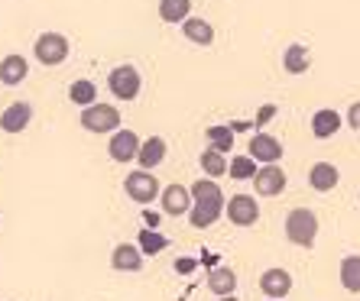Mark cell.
<instances>
[{"label":"cell","mask_w":360,"mask_h":301,"mask_svg":"<svg viewBox=\"0 0 360 301\" xmlns=\"http://www.w3.org/2000/svg\"><path fill=\"white\" fill-rule=\"evenodd\" d=\"M192 192V208H188V224L195 230H208L224 218V192L218 188L214 178H198L195 185H188Z\"/></svg>","instance_id":"cell-1"},{"label":"cell","mask_w":360,"mask_h":301,"mask_svg":"<svg viewBox=\"0 0 360 301\" xmlns=\"http://www.w3.org/2000/svg\"><path fill=\"white\" fill-rule=\"evenodd\" d=\"M315 236H319V214L309 208L289 210V218H285V240L292 246H302V250H311Z\"/></svg>","instance_id":"cell-2"},{"label":"cell","mask_w":360,"mask_h":301,"mask_svg":"<svg viewBox=\"0 0 360 301\" xmlns=\"http://www.w3.org/2000/svg\"><path fill=\"white\" fill-rule=\"evenodd\" d=\"M82 126L88 130V133H114L120 126V110L114 107V104H101V100H94V104H88V107H82Z\"/></svg>","instance_id":"cell-3"},{"label":"cell","mask_w":360,"mask_h":301,"mask_svg":"<svg viewBox=\"0 0 360 301\" xmlns=\"http://www.w3.org/2000/svg\"><path fill=\"white\" fill-rule=\"evenodd\" d=\"M124 192H127V198L136 201V204H153V201L160 198L162 185H160V178L153 175V172L136 168V172H130V175L124 178Z\"/></svg>","instance_id":"cell-4"},{"label":"cell","mask_w":360,"mask_h":301,"mask_svg":"<svg viewBox=\"0 0 360 301\" xmlns=\"http://www.w3.org/2000/svg\"><path fill=\"white\" fill-rule=\"evenodd\" d=\"M108 88L110 94L117 100H136L143 91V75H140V68L134 65H117L114 72L108 75Z\"/></svg>","instance_id":"cell-5"},{"label":"cell","mask_w":360,"mask_h":301,"mask_svg":"<svg viewBox=\"0 0 360 301\" xmlns=\"http://www.w3.org/2000/svg\"><path fill=\"white\" fill-rule=\"evenodd\" d=\"M33 55H36V62L46 68L62 65V62L68 59V39L62 33H42L33 46Z\"/></svg>","instance_id":"cell-6"},{"label":"cell","mask_w":360,"mask_h":301,"mask_svg":"<svg viewBox=\"0 0 360 301\" xmlns=\"http://www.w3.org/2000/svg\"><path fill=\"white\" fill-rule=\"evenodd\" d=\"M224 218L234 227H253L260 220V204L253 194H234L231 201H224Z\"/></svg>","instance_id":"cell-7"},{"label":"cell","mask_w":360,"mask_h":301,"mask_svg":"<svg viewBox=\"0 0 360 301\" xmlns=\"http://www.w3.org/2000/svg\"><path fill=\"white\" fill-rule=\"evenodd\" d=\"M250 182H253V192L260 194V198H276L285 188V172L279 162H266V166H260L253 172Z\"/></svg>","instance_id":"cell-8"},{"label":"cell","mask_w":360,"mask_h":301,"mask_svg":"<svg viewBox=\"0 0 360 301\" xmlns=\"http://www.w3.org/2000/svg\"><path fill=\"white\" fill-rule=\"evenodd\" d=\"M283 152H285V146L276 140V136H269V133H263V130H257V133L250 136V142H247V156H250L253 162H279L283 159Z\"/></svg>","instance_id":"cell-9"},{"label":"cell","mask_w":360,"mask_h":301,"mask_svg":"<svg viewBox=\"0 0 360 301\" xmlns=\"http://www.w3.org/2000/svg\"><path fill=\"white\" fill-rule=\"evenodd\" d=\"M108 152L114 162H136V152H140V136L134 133V130H124V126H117L114 130V136H110L108 142Z\"/></svg>","instance_id":"cell-10"},{"label":"cell","mask_w":360,"mask_h":301,"mask_svg":"<svg viewBox=\"0 0 360 301\" xmlns=\"http://www.w3.org/2000/svg\"><path fill=\"white\" fill-rule=\"evenodd\" d=\"M160 204H162V214L182 218V214H188V208H192V192H188L185 185H162Z\"/></svg>","instance_id":"cell-11"},{"label":"cell","mask_w":360,"mask_h":301,"mask_svg":"<svg viewBox=\"0 0 360 301\" xmlns=\"http://www.w3.org/2000/svg\"><path fill=\"white\" fill-rule=\"evenodd\" d=\"M260 292L266 295V298H279V301H283L285 295L292 292V276H289L285 269H279V266H269L266 272L260 276Z\"/></svg>","instance_id":"cell-12"},{"label":"cell","mask_w":360,"mask_h":301,"mask_svg":"<svg viewBox=\"0 0 360 301\" xmlns=\"http://www.w3.org/2000/svg\"><path fill=\"white\" fill-rule=\"evenodd\" d=\"M33 120V107L26 104V100H13L4 114H0V130L4 133H23L26 126Z\"/></svg>","instance_id":"cell-13"},{"label":"cell","mask_w":360,"mask_h":301,"mask_svg":"<svg viewBox=\"0 0 360 301\" xmlns=\"http://www.w3.org/2000/svg\"><path fill=\"white\" fill-rule=\"evenodd\" d=\"M166 140L162 136H150V140H140V152H136V162H140V168H146V172H153V168H160L162 162H166Z\"/></svg>","instance_id":"cell-14"},{"label":"cell","mask_w":360,"mask_h":301,"mask_svg":"<svg viewBox=\"0 0 360 301\" xmlns=\"http://www.w3.org/2000/svg\"><path fill=\"white\" fill-rule=\"evenodd\" d=\"M338 182H341V172H338L335 162H315V166L309 168V185H311V188H315L319 194L335 192Z\"/></svg>","instance_id":"cell-15"},{"label":"cell","mask_w":360,"mask_h":301,"mask_svg":"<svg viewBox=\"0 0 360 301\" xmlns=\"http://www.w3.org/2000/svg\"><path fill=\"white\" fill-rule=\"evenodd\" d=\"M110 266L117 272H140L143 269V253L136 243H117L110 253Z\"/></svg>","instance_id":"cell-16"},{"label":"cell","mask_w":360,"mask_h":301,"mask_svg":"<svg viewBox=\"0 0 360 301\" xmlns=\"http://www.w3.org/2000/svg\"><path fill=\"white\" fill-rule=\"evenodd\" d=\"M26 75H30V65H26V59L20 55V52H10V55L0 59V84L17 88V84L26 81Z\"/></svg>","instance_id":"cell-17"},{"label":"cell","mask_w":360,"mask_h":301,"mask_svg":"<svg viewBox=\"0 0 360 301\" xmlns=\"http://www.w3.org/2000/svg\"><path fill=\"white\" fill-rule=\"evenodd\" d=\"M341 114L331 107H321L311 114V136L315 140H331V136H338V130H341Z\"/></svg>","instance_id":"cell-18"},{"label":"cell","mask_w":360,"mask_h":301,"mask_svg":"<svg viewBox=\"0 0 360 301\" xmlns=\"http://www.w3.org/2000/svg\"><path fill=\"white\" fill-rule=\"evenodd\" d=\"M179 26H182V36H185V39L195 42V46H211V42H214V26H211L208 20L185 17Z\"/></svg>","instance_id":"cell-19"},{"label":"cell","mask_w":360,"mask_h":301,"mask_svg":"<svg viewBox=\"0 0 360 301\" xmlns=\"http://www.w3.org/2000/svg\"><path fill=\"white\" fill-rule=\"evenodd\" d=\"M283 68H285V75H305V72L311 68V52L305 49V46H299V42L285 46V52H283Z\"/></svg>","instance_id":"cell-20"},{"label":"cell","mask_w":360,"mask_h":301,"mask_svg":"<svg viewBox=\"0 0 360 301\" xmlns=\"http://www.w3.org/2000/svg\"><path fill=\"white\" fill-rule=\"evenodd\" d=\"M208 288L218 295V298L221 295H234L237 292V272L231 266H214L208 272Z\"/></svg>","instance_id":"cell-21"},{"label":"cell","mask_w":360,"mask_h":301,"mask_svg":"<svg viewBox=\"0 0 360 301\" xmlns=\"http://www.w3.org/2000/svg\"><path fill=\"white\" fill-rule=\"evenodd\" d=\"M136 240H140L136 246H140L143 256H160V253L169 250V243H172V240H166V236H162L160 227H143Z\"/></svg>","instance_id":"cell-22"},{"label":"cell","mask_w":360,"mask_h":301,"mask_svg":"<svg viewBox=\"0 0 360 301\" xmlns=\"http://www.w3.org/2000/svg\"><path fill=\"white\" fill-rule=\"evenodd\" d=\"M160 20L169 26H179L185 17H192V0H160Z\"/></svg>","instance_id":"cell-23"},{"label":"cell","mask_w":360,"mask_h":301,"mask_svg":"<svg viewBox=\"0 0 360 301\" xmlns=\"http://www.w3.org/2000/svg\"><path fill=\"white\" fill-rule=\"evenodd\" d=\"M338 279H341L344 292H360V256L351 253L341 260V269H338Z\"/></svg>","instance_id":"cell-24"},{"label":"cell","mask_w":360,"mask_h":301,"mask_svg":"<svg viewBox=\"0 0 360 301\" xmlns=\"http://www.w3.org/2000/svg\"><path fill=\"white\" fill-rule=\"evenodd\" d=\"M198 166H201V172L208 178H221V175H227V156L224 152H218V149H205L198 156Z\"/></svg>","instance_id":"cell-25"},{"label":"cell","mask_w":360,"mask_h":301,"mask_svg":"<svg viewBox=\"0 0 360 301\" xmlns=\"http://www.w3.org/2000/svg\"><path fill=\"white\" fill-rule=\"evenodd\" d=\"M68 100H72L75 107H88V104H94V100H98V84L88 81V78L72 81V84H68Z\"/></svg>","instance_id":"cell-26"},{"label":"cell","mask_w":360,"mask_h":301,"mask_svg":"<svg viewBox=\"0 0 360 301\" xmlns=\"http://www.w3.org/2000/svg\"><path fill=\"white\" fill-rule=\"evenodd\" d=\"M208 146L211 149H218V152H231L234 149V130H231V126H208Z\"/></svg>","instance_id":"cell-27"},{"label":"cell","mask_w":360,"mask_h":301,"mask_svg":"<svg viewBox=\"0 0 360 301\" xmlns=\"http://www.w3.org/2000/svg\"><path fill=\"white\" fill-rule=\"evenodd\" d=\"M257 168H260V162H253L250 156H234V162H227V175L234 182H250Z\"/></svg>","instance_id":"cell-28"},{"label":"cell","mask_w":360,"mask_h":301,"mask_svg":"<svg viewBox=\"0 0 360 301\" xmlns=\"http://www.w3.org/2000/svg\"><path fill=\"white\" fill-rule=\"evenodd\" d=\"M273 117H276V104H263V107L257 110V120H253V126H257V130H263V126H266Z\"/></svg>","instance_id":"cell-29"},{"label":"cell","mask_w":360,"mask_h":301,"mask_svg":"<svg viewBox=\"0 0 360 301\" xmlns=\"http://www.w3.org/2000/svg\"><path fill=\"white\" fill-rule=\"evenodd\" d=\"M195 266H198V260H192V256H182V260H176V272H179V276H192Z\"/></svg>","instance_id":"cell-30"},{"label":"cell","mask_w":360,"mask_h":301,"mask_svg":"<svg viewBox=\"0 0 360 301\" xmlns=\"http://www.w3.org/2000/svg\"><path fill=\"white\" fill-rule=\"evenodd\" d=\"M347 126H351V130H357V133H360V100H354V104H351V110H347Z\"/></svg>","instance_id":"cell-31"},{"label":"cell","mask_w":360,"mask_h":301,"mask_svg":"<svg viewBox=\"0 0 360 301\" xmlns=\"http://www.w3.org/2000/svg\"><path fill=\"white\" fill-rule=\"evenodd\" d=\"M143 218H146V227H160L162 224V214H153V210H143Z\"/></svg>","instance_id":"cell-32"},{"label":"cell","mask_w":360,"mask_h":301,"mask_svg":"<svg viewBox=\"0 0 360 301\" xmlns=\"http://www.w3.org/2000/svg\"><path fill=\"white\" fill-rule=\"evenodd\" d=\"M218 301H240V298H237V295H221Z\"/></svg>","instance_id":"cell-33"},{"label":"cell","mask_w":360,"mask_h":301,"mask_svg":"<svg viewBox=\"0 0 360 301\" xmlns=\"http://www.w3.org/2000/svg\"><path fill=\"white\" fill-rule=\"evenodd\" d=\"M269 301H279V298H269Z\"/></svg>","instance_id":"cell-34"}]
</instances>
